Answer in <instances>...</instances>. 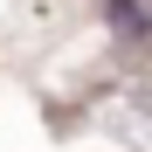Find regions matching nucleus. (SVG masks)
Masks as SVG:
<instances>
[{
	"label": "nucleus",
	"instance_id": "obj_1",
	"mask_svg": "<svg viewBox=\"0 0 152 152\" xmlns=\"http://www.w3.org/2000/svg\"><path fill=\"white\" fill-rule=\"evenodd\" d=\"M104 21L124 42H152V7H145V0H104Z\"/></svg>",
	"mask_w": 152,
	"mask_h": 152
}]
</instances>
